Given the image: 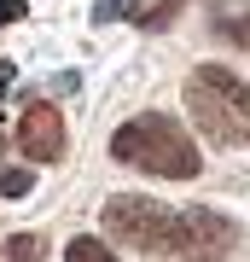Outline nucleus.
Instances as JSON below:
<instances>
[{"label": "nucleus", "instance_id": "f257e3e1", "mask_svg": "<svg viewBox=\"0 0 250 262\" xmlns=\"http://www.w3.org/2000/svg\"><path fill=\"white\" fill-rule=\"evenodd\" d=\"M105 233L134 245V251H157L180 262H221L239 245V222L221 210H175L146 192H111L105 198Z\"/></svg>", "mask_w": 250, "mask_h": 262}, {"label": "nucleus", "instance_id": "f03ea898", "mask_svg": "<svg viewBox=\"0 0 250 262\" xmlns=\"http://www.w3.org/2000/svg\"><path fill=\"white\" fill-rule=\"evenodd\" d=\"M111 158L128 163V169H146V175H163V181H192L198 169H204L198 163V140L186 134V122L163 117V111L128 117L111 134Z\"/></svg>", "mask_w": 250, "mask_h": 262}, {"label": "nucleus", "instance_id": "7ed1b4c3", "mask_svg": "<svg viewBox=\"0 0 250 262\" xmlns=\"http://www.w3.org/2000/svg\"><path fill=\"white\" fill-rule=\"evenodd\" d=\"M186 111L215 146H250V82L221 64H198L186 76Z\"/></svg>", "mask_w": 250, "mask_h": 262}, {"label": "nucleus", "instance_id": "20e7f679", "mask_svg": "<svg viewBox=\"0 0 250 262\" xmlns=\"http://www.w3.org/2000/svg\"><path fill=\"white\" fill-rule=\"evenodd\" d=\"M64 146H70V134H64L58 105L35 99V105L18 117V151H24L29 163H58V158H64Z\"/></svg>", "mask_w": 250, "mask_h": 262}, {"label": "nucleus", "instance_id": "39448f33", "mask_svg": "<svg viewBox=\"0 0 250 262\" xmlns=\"http://www.w3.org/2000/svg\"><path fill=\"white\" fill-rule=\"evenodd\" d=\"M151 0H93V24H128V18H146Z\"/></svg>", "mask_w": 250, "mask_h": 262}, {"label": "nucleus", "instance_id": "423d86ee", "mask_svg": "<svg viewBox=\"0 0 250 262\" xmlns=\"http://www.w3.org/2000/svg\"><path fill=\"white\" fill-rule=\"evenodd\" d=\"M64 262H122V256H111V251H105V239H93V233H76V239L64 245Z\"/></svg>", "mask_w": 250, "mask_h": 262}, {"label": "nucleus", "instance_id": "0eeeda50", "mask_svg": "<svg viewBox=\"0 0 250 262\" xmlns=\"http://www.w3.org/2000/svg\"><path fill=\"white\" fill-rule=\"evenodd\" d=\"M29 187H35V175L18 169V163H6V140H0V192H6V198H24Z\"/></svg>", "mask_w": 250, "mask_h": 262}, {"label": "nucleus", "instance_id": "6e6552de", "mask_svg": "<svg viewBox=\"0 0 250 262\" xmlns=\"http://www.w3.org/2000/svg\"><path fill=\"white\" fill-rule=\"evenodd\" d=\"M0 256H12V262H41V256H47V239H41V233H18V239H6Z\"/></svg>", "mask_w": 250, "mask_h": 262}, {"label": "nucleus", "instance_id": "1a4fd4ad", "mask_svg": "<svg viewBox=\"0 0 250 262\" xmlns=\"http://www.w3.org/2000/svg\"><path fill=\"white\" fill-rule=\"evenodd\" d=\"M215 29H221L227 41H239V47H250V12H244V18H221Z\"/></svg>", "mask_w": 250, "mask_h": 262}, {"label": "nucleus", "instance_id": "9d476101", "mask_svg": "<svg viewBox=\"0 0 250 262\" xmlns=\"http://www.w3.org/2000/svg\"><path fill=\"white\" fill-rule=\"evenodd\" d=\"M18 18H24V0H0V29L18 24Z\"/></svg>", "mask_w": 250, "mask_h": 262}, {"label": "nucleus", "instance_id": "9b49d317", "mask_svg": "<svg viewBox=\"0 0 250 262\" xmlns=\"http://www.w3.org/2000/svg\"><path fill=\"white\" fill-rule=\"evenodd\" d=\"M6 88H12V64L0 58V99H6Z\"/></svg>", "mask_w": 250, "mask_h": 262}]
</instances>
